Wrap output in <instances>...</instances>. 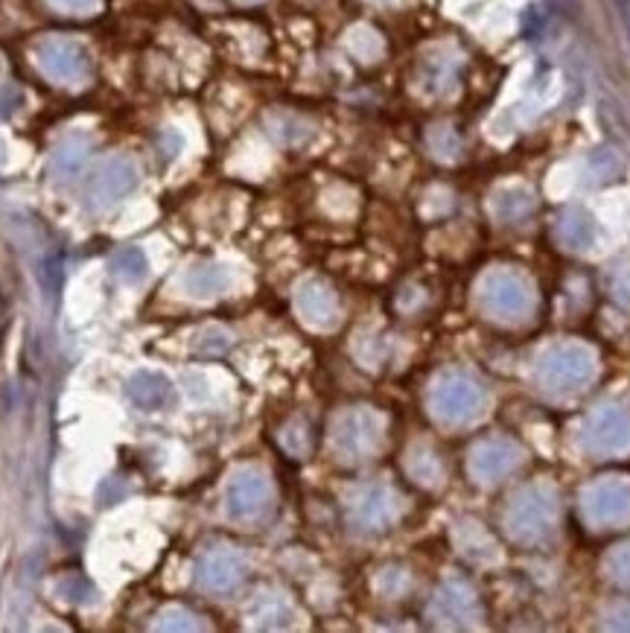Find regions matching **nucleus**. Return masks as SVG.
<instances>
[{
    "instance_id": "obj_1",
    "label": "nucleus",
    "mask_w": 630,
    "mask_h": 633,
    "mask_svg": "<svg viewBox=\"0 0 630 633\" xmlns=\"http://www.w3.org/2000/svg\"><path fill=\"white\" fill-rule=\"evenodd\" d=\"M558 496L549 485H528L517 493L505 511V528L517 543H543L555 531Z\"/></svg>"
},
{
    "instance_id": "obj_2",
    "label": "nucleus",
    "mask_w": 630,
    "mask_h": 633,
    "mask_svg": "<svg viewBox=\"0 0 630 633\" xmlns=\"http://www.w3.org/2000/svg\"><path fill=\"white\" fill-rule=\"evenodd\" d=\"M429 409L441 423H470L485 412V388L464 371H447L429 391Z\"/></svg>"
},
{
    "instance_id": "obj_3",
    "label": "nucleus",
    "mask_w": 630,
    "mask_h": 633,
    "mask_svg": "<svg viewBox=\"0 0 630 633\" xmlns=\"http://www.w3.org/2000/svg\"><path fill=\"white\" fill-rule=\"evenodd\" d=\"M595 377V356L587 345L563 342L537 359V380L549 391H575Z\"/></svg>"
},
{
    "instance_id": "obj_4",
    "label": "nucleus",
    "mask_w": 630,
    "mask_h": 633,
    "mask_svg": "<svg viewBox=\"0 0 630 633\" xmlns=\"http://www.w3.org/2000/svg\"><path fill=\"white\" fill-rule=\"evenodd\" d=\"M385 421L380 412L368 409V406H356V409H345L330 429L333 447L342 458H368L374 456L383 447Z\"/></svg>"
},
{
    "instance_id": "obj_5",
    "label": "nucleus",
    "mask_w": 630,
    "mask_h": 633,
    "mask_svg": "<svg viewBox=\"0 0 630 633\" xmlns=\"http://www.w3.org/2000/svg\"><path fill=\"white\" fill-rule=\"evenodd\" d=\"M479 301L493 318L517 321L534 310V286L520 272L496 269L479 283Z\"/></svg>"
},
{
    "instance_id": "obj_6",
    "label": "nucleus",
    "mask_w": 630,
    "mask_h": 633,
    "mask_svg": "<svg viewBox=\"0 0 630 633\" xmlns=\"http://www.w3.org/2000/svg\"><path fill=\"white\" fill-rule=\"evenodd\" d=\"M135 187H138V167L123 155H111L85 181V205L91 211H108L120 205Z\"/></svg>"
},
{
    "instance_id": "obj_7",
    "label": "nucleus",
    "mask_w": 630,
    "mask_h": 633,
    "mask_svg": "<svg viewBox=\"0 0 630 633\" xmlns=\"http://www.w3.org/2000/svg\"><path fill=\"white\" fill-rule=\"evenodd\" d=\"M272 502V482L260 467H240L225 488V511L234 523H254Z\"/></svg>"
},
{
    "instance_id": "obj_8",
    "label": "nucleus",
    "mask_w": 630,
    "mask_h": 633,
    "mask_svg": "<svg viewBox=\"0 0 630 633\" xmlns=\"http://www.w3.org/2000/svg\"><path fill=\"white\" fill-rule=\"evenodd\" d=\"M348 517L359 531H385L400 517V496L383 482L356 485L348 493Z\"/></svg>"
},
{
    "instance_id": "obj_9",
    "label": "nucleus",
    "mask_w": 630,
    "mask_h": 633,
    "mask_svg": "<svg viewBox=\"0 0 630 633\" xmlns=\"http://www.w3.org/2000/svg\"><path fill=\"white\" fill-rule=\"evenodd\" d=\"M38 68L59 85H82L91 73V56L73 38H47L38 47Z\"/></svg>"
},
{
    "instance_id": "obj_10",
    "label": "nucleus",
    "mask_w": 630,
    "mask_h": 633,
    "mask_svg": "<svg viewBox=\"0 0 630 633\" xmlns=\"http://www.w3.org/2000/svg\"><path fill=\"white\" fill-rule=\"evenodd\" d=\"M584 514L593 526L610 528L630 520L628 479H601L584 493Z\"/></svg>"
},
{
    "instance_id": "obj_11",
    "label": "nucleus",
    "mask_w": 630,
    "mask_h": 633,
    "mask_svg": "<svg viewBox=\"0 0 630 633\" xmlns=\"http://www.w3.org/2000/svg\"><path fill=\"white\" fill-rule=\"evenodd\" d=\"M584 441L593 453L616 456L630 450V415L619 406H604L587 421Z\"/></svg>"
},
{
    "instance_id": "obj_12",
    "label": "nucleus",
    "mask_w": 630,
    "mask_h": 633,
    "mask_svg": "<svg viewBox=\"0 0 630 633\" xmlns=\"http://www.w3.org/2000/svg\"><path fill=\"white\" fill-rule=\"evenodd\" d=\"M432 616L441 619L450 628H470L482 619V604H479V596L473 593L470 584L453 578V581L441 584V590L435 593Z\"/></svg>"
},
{
    "instance_id": "obj_13",
    "label": "nucleus",
    "mask_w": 630,
    "mask_h": 633,
    "mask_svg": "<svg viewBox=\"0 0 630 633\" xmlns=\"http://www.w3.org/2000/svg\"><path fill=\"white\" fill-rule=\"evenodd\" d=\"M295 307H298V316L315 330H330L339 324V298H336L333 286L321 278H307L298 283Z\"/></svg>"
},
{
    "instance_id": "obj_14",
    "label": "nucleus",
    "mask_w": 630,
    "mask_h": 633,
    "mask_svg": "<svg viewBox=\"0 0 630 633\" xmlns=\"http://www.w3.org/2000/svg\"><path fill=\"white\" fill-rule=\"evenodd\" d=\"M243 575V555L234 552V549H225V546L210 549V552L202 555V561L196 563V581L208 593H231V590H237Z\"/></svg>"
},
{
    "instance_id": "obj_15",
    "label": "nucleus",
    "mask_w": 630,
    "mask_h": 633,
    "mask_svg": "<svg viewBox=\"0 0 630 633\" xmlns=\"http://www.w3.org/2000/svg\"><path fill=\"white\" fill-rule=\"evenodd\" d=\"M520 447L514 444V441H508V438H488V441H482L476 450H473V456H470V473L479 479V482H499V479H505L517 464H520Z\"/></svg>"
},
{
    "instance_id": "obj_16",
    "label": "nucleus",
    "mask_w": 630,
    "mask_h": 633,
    "mask_svg": "<svg viewBox=\"0 0 630 633\" xmlns=\"http://www.w3.org/2000/svg\"><path fill=\"white\" fill-rule=\"evenodd\" d=\"M126 394L129 400L143 409V412H158L164 406H170L173 400V383L158 374V371H138L129 377V386H126Z\"/></svg>"
},
{
    "instance_id": "obj_17",
    "label": "nucleus",
    "mask_w": 630,
    "mask_h": 633,
    "mask_svg": "<svg viewBox=\"0 0 630 633\" xmlns=\"http://www.w3.org/2000/svg\"><path fill=\"white\" fill-rule=\"evenodd\" d=\"M534 193L525 187V184H508V187H499L493 196H490V213L499 219V222H523L534 213Z\"/></svg>"
},
{
    "instance_id": "obj_18",
    "label": "nucleus",
    "mask_w": 630,
    "mask_h": 633,
    "mask_svg": "<svg viewBox=\"0 0 630 633\" xmlns=\"http://www.w3.org/2000/svg\"><path fill=\"white\" fill-rule=\"evenodd\" d=\"M228 283H231V272H228L222 263H196V266L187 269L181 286H184V292H187L190 298L205 301V298L222 295V292L228 289Z\"/></svg>"
},
{
    "instance_id": "obj_19",
    "label": "nucleus",
    "mask_w": 630,
    "mask_h": 633,
    "mask_svg": "<svg viewBox=\"0 0 630 633\" xmlns=\"http://www.w3.org/2000/svg\"><path fill=\"white\" fill-rule=\"evenodd\" d=\"M91 155V138L85 135H70L65 141L59 143V149L53 152V161H50V170L59 181H70L73 176L82 173L85 161Z\"/></svg>"
},
{
    "instance_id": "obj_20",
    "label": "nucleus",
    "mask_w": 630,
    "mask_h": 633,
    "mask_svg": "<svg viewBox=\"0 0 630 633\" xmlns=\"http://www.w3.org/2000/svg\"><path fill=\"white\" fill-rule=\"evenodd\" d=\"M558 237L563 246L575 248V251H584L595 243V222L593 216L581 208H569V211L560 213L558 219Z\"/></svg>"
},
{
    "instance_id": "obj_21",
    "label": "nucleus",
    "mask_w": 630,
    "mask_h": 633,
    "mask_svg": "<svg viewBox=\"0 0 630 633\" xmlns=\"http://www.w3.org/2000/svg\"><path fill=\"white\" fill-rule=\"evenodd\" d=\"M108 272L111 278L120 283H140L146 275H149V260H146V251L138 246H126L120 251L111 254L108 260Z\"/></svg>"
},
{
    "instance_id": "obj_22",
    "label": "nucleus",
    "mask_w": 630,
    "mask_h": 633,
    "mask_svg": "<svg viewBox=\"0 0 630 633\" xmlns=\"http://www.w3.org/2000/svg\"><path fill=\"white\" fill-rule=\"evenodd\" d=\"M345 47H348L350 56L359 59V62H377L383 56L385 41L374 27L356 24L353 30H348V36H345Z\"/></svg>"
},
{
    "instance_id": "obj_23",
    "label": "nucleus",
    "mask_w": 630,
    "mask_h": 633,
    "mask_svg": "<svg viewBox=\"0 0 630 633\" xmlns=\"http://www.w3.org/2000/svg\"><path fill=\"white\" fill-rule=\"evenodd\" d=\"M251 619L257 628H286L292 622V607L283 601V596H260L251 607Z\"/></svg>"
},
{
    "instance_id": "obj_24",
    "label": "nucleus",
    "mask_w": 630,
    "mask_h": 633,
    "mask_svg": "<svg viewBox=\"0 0 630 633\" xmlns=\"http://www.w3.org/2000/svg\"><path fill=\"white\" fill-rule=\"evenodd\" d=\"M455 543L461 549V555H467L470 561H490L496 558V549L490 543V537L482 531L479 523H461L455 531Z\"/></svg>"
},
{
    "instance_id": "obj_25",
    "label": "nucleus",
    "mask_w": 630,
    "mask_h": 633,
    "mask_svg": "<svg viewBox=\"0 0 630 633\" xmlns=\"http://www.w3.org/2000/svg\"><path fill=\"white\" fill-rule=\"evenodd\" d=\"M406 467H409L412 479H418L420 485H426V488H435V485H441V479H444L441 458L435 456L429 447H423V444L412 447V453H409Z\"/></svg>"
},
{
    "instance_id": "obj_26",
    "label": "nucleus",
    "mask_w": 630,
    "mask_h": 633,
    "mask_svg": "<svg viewBox=\"0 0 630 633\" xmlns=\"http://www.w3.org/2000/svg\"><path fill=\"white\" fill-rule=\"evenodd\" d=\"M155 631H202V622L187 607H167L158 613Z\"/></svg>"
},
{
    "instance_id": "obj_27",
    "label": "nucleus",
    "mask_w": 630,
    "mask_h": 633,
    "mask_svg": "<svg viewBox=\"0 0 630 633\" xmlns=\"http://www.w3.org/2000/svg\"><path fill=\"white\" fill-rule=\"evenodd\" d=\"M59 593H62L65 601H73V604H91V601H97L94 584L85 575H79V572H70L65 578H59Z\"/></svg>"
},
{
    "instance_id": "obj_28",
    "label": "nucleus",
    "mask_w": 630,
    "mask_h": 633,
    "mask_svg": "<svg viewBox=\"0 0 630 633\" xmlns=\"http://www.w3.org/2000/svg\"><path fill=\"white\" fill-rule=\"evenodd\" d=\"M280 444L289 456L304 458L310 453V429L304 421H292L289 426H283L280 432Z\"/></svg>"
},
{
    "instance_id": "obj_29",
    "label": "nucleus",
    "mask_w": 630,
    "mask_h": 633,
    "mask_svg": "<svg viewBox=\"0 0 630 633\" xmlns=\"http://www.w3.org/2000/svg\"><path fill=\"white\" fill-rule=\"evenodd\" d=\"M272 132L283 143H301L310 135V126L292 114H278V117H272Z\"/></svg>"
},
{
    "instance_id": "obj_30",
    "label": "nucleus",
    "mask_w": 630,
    "mask_h": 633,
    "mask_svg": "<svg viewBox=\"0 0 630 633\" xmlns=\"http://www.w3.org/2000/svg\"><path fill=\"white\" fill-rule=\"evenodd\" d=\"M429 149L438 155V158H455L461 152V138L455 135V129L450 126H435L429 129Z\"/></svg>"
},
{
    "instance_id": "obj_31",
    "label": "nucleus",
    "mask_w": 630,
    "mask_h": 633,
    "mask_svg": "<svg viewBox=\"0 0 630 633\" xmlns=\"http://www.w3.org/2000/svg\"><path fill=\"white\" fill-rule=\"evenodd\" d=\"M409 590V572L400 566H388L377 578V593L385 598H400Z\"/></svg>"
},
{
    "instance_id": "obj_32",
    "label": "nucleus",
    "mask_w": 630,
    "mask_h": 633,
    "mask_svg": "<svg viewBox=\"0 0 630 633\" xmlns=\"http://www.w3.org/2000/svg\"><path fill=\"white\" fill-rule=\"evenodd\" d=\"M231 348V336L222 327H208L199 336V351L202 353H225Z\"/></svg>"
},
{
    "instance_id": "obj_33",
    "label": "nucleus",
    "mask_w": 630,
    "mask_h": 633,
    "mask_svg": "<svg viewBox=\"0 0 630 633\" xmlns=\"http://www.w3.org/2000/svg\"><path fill=\"white\" fill-rule=\"evenodd\" d=\"M607 569H610V575L619 581V584H625V587H630V546H625V549H619L613 558H610V563H607Z\"/></svg>"
},
{
    "instance_id": "obj_34",
    "label": "nucleus",
    "mask_w": 630,
    "mask_h": 633,
    "mask_svg": "<svg viewBox=\"0 0 630 633\" xmlns=\"http://www.w3.org/2000/svg\"><path fill=\"white\" fill-rule=\"evenodd\" d=\"M41 281L47 283V289H50V292H56V289H59V283H62V260H59V257H50V260L44 263V269H41Z\"/></svg>"
},
{
    "instance_id": "obj_35",
    "label": "nucleus",
    "mask_w": 630,
    "mask_h": 633,
    "mask_svg": "<svg viewBox=\"0 0 630 633\" xmlns=\"http://www.w3.org/2000/svg\"><path fill=\"white\" fill-rule=\"evenodd\" d=\"M610 286H613V295H616L619 301L630 304V269H616Z\"/></svg>"
},
{
    "instance_id": "obj_36",
    "label": "nucleus",
    "mask_w": 630,
    "mask_h": 633,
    "mask_svg": "<svg viewBox=\"0 0 630 633\" xmlns=\"http://www.w3.org/2000/svg\"><path fill=\"white\" fill-rule=\"evenodd\" d=\"M158 149H161L164 161H173L175 152L181 149V135H175V132H164V135L158 138Z\"/></svg>"
},
{
    "instance_id": "obj_37",
    "label": "nucleus",
    "mask_w": 630,
    "mask_h": 633,
    "mask_svg": "<svg viewBox=\"0 0 630 633\" xmlns=\"http://www.w3.org/2000/svg\"><path fill=\"white\" fill-rule=\"evenodd\" d=\"M56 6H62V9H68V12H88V9H94L100 0H53Z\"/></svg>"
},
{
    "instance_id": "obj_38",
    "label": "nucleus",
    "mask_w": 630,
    "mask_h": 633,
    "mask_svg": "<svg viewBox=\"0 0 630 633\" xmlns=\"http://www.w3.org/2000/svg\"><path fill=\"white\" fill-rule=\"evenodd\" d=\"M377 3H397V0H377Z\"/></svg>"
},
{
    "instance_id": "obj_39",
    "label": "nucleus",
    "mask_w": 630,
    "mask_h": 633,
    "mask_svg": "<svg viewBox=\"0 0 630 633\" xmlns=\"http://www.w3.org/2000/svg\"><path fill=\"white\" fill-rule=\"evenodd\" d=\"M0 161H3V143H0Z\"/></svg>"
},
{
    "instance_id": "obj_40",
    "label": "nucleus",
    "mask_w": 630,
    "mask_h": 633,
    "mask_svg": "<svg viewBox=\"0 0 630 633\" xmlns=\"http://www.w3.org/2000/svg\"><path fill=\"white\" fill-rule=\"evenodd\" d=\"M240 3H257V0H240Z\"/></svg>"
}]
</instances>
